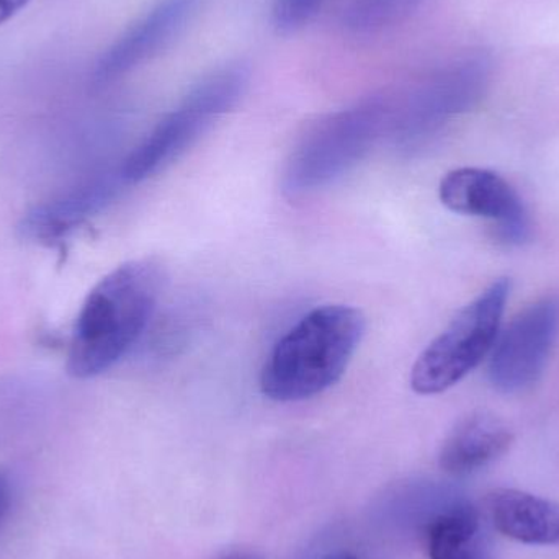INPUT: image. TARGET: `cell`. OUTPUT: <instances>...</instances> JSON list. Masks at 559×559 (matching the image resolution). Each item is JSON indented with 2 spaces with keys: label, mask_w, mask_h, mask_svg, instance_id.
<instances>
[{
  "label": "cell",
  "mask_w": 559,
  "mask_h": 559,
  "mask_svg": "<svg viewBox=\"0 0 559 559\" xmlns=\"http://www.w3.org/2000/svg\"><path fill=\"white\" fill-rule=\"evenodd\" d=\"M218 559H264V558H262L261 555L255 554V551L235 550V551H229V554L223 555V557H219Z\"/></svg>",
  "instance_id": "ac0fdd59"
},
{
  "label": "cell",
  "mask_w": 559,
  "mask_h": 559,
  "mask_svg": "<svg viewBox=\"0 0 559 559\" xmlns=\"http://www.w3.org/2000/svg\"><path fill=\"white\" fill-rule=\"evenodd\" d=\"M10 504H12V488H10L9 478L0 473V525L9 514Z\"/></svg>",
  "instance_id": "2e32d148"
},
{
  "label": "cell",
  "mask_w": 559,
  "mask_h": 559,
  "mask_svg": "<svg viewBox=\"0 0 559 559\" xmlns=\"http://www.w3.org/2000/svg\"><path fill=\"white\" fill-rule=\"evenodd\" d=\"M114 182L95 180L78 187L58 199L36 205L23 216L20 233L23 238L51 245L66 238L72 229L85 222L88 216L100 212L115 197Z\"/></svg>",
  "instance_id": "30bf717a"
},
{
  "label": "cell",
  "mask_w": 559,
  "mask_h": 559,
  "mask_svg": "<svg viewBox=\"0 0 559 559\" xmlns=\"http://www.w3.org/2000/svg\"><path fill=\"white\" fill-rule=\"evenodd\" d=\"M29 0H0V25L9 22Z\"/></svg>",
  "instance_id": "e0dca14e"
},
{
  "label": "cell",
  "mask_w": 559,
  "mask_h": 559,
  "mask_svg": "<svg viewBox=\"0 0 559 559\" xmlns=\"http://www.w3.org/2000/svg\"><path fill=\"white\" fill-rule=\"evenodd\" d=\"M488 71V59L481 55L460 56L437 66L401 104L393 102L390 134L404 147L426 140L478 97Z\"/></svg>",
  "instance_id": "8992f818"
},
{
  "label": "cell",
  "mask_w": 559,
  "mask_h": 559,
  "mask_svg": "<svg viewBox=\"0 0 559 559\" xmlns=\"http://www.w3.org/2000/svg\"><path fill=\"white\" fill-rule=\"evenodd\" d=\"M439 199L450 212L496 223L499 238L521 245L528 236V215L511 183L488 169L460 167L440 180Z\"/></svg>",
  "instance_id": "ba28073f"
},
{
  "label": "cell",
  "mask_w": 559,
  "mask_h": 559,
  "mask_svg": "<svg viewBox=\"0 0 559 559\" xmlns=\"http://www.w3.org/2000/svg\"><path fill=\"white\" fill-rule=\"evenodd\" d=\"M511 288V278L495 280L424 348L411 371L417 394L445 393L491 354Z\"/></svg>",
  "instance_id": "5b68a950"
},
{
  "label": "cell",
  "mask_w": 559,
  "mask_h": 559,
  "mask_svg": "<svg viewBox=\"0 0 559 559\" xmlns=\"http://www.w3.org/2000/svg\"><path fill=\"white\" fill-rule=\"evenodd\" d=\"M322 559H357L352 554H347V551H337V554L328 555V557Z\"/></svg>",
  "instance_id": "d6986e66"
},
{
  "label": "cell",
  "mask_w": 559,
  "mask_h": 559,
  "mask_svg": "<svg viewBox=\"0 0 559 559\" xmlns=\"http://www.w3.org/2000/svg\"><path fill=\"white\" fill-rule=\"evenodd\" d=\"M200 0H159L107 49L95 66L92 81L108 85L140 68L169 46L199 10Z\"/></svg>",
  "instance_id": "9c48e42d"
},
{
  "label": "cell",
  "mask_w": 559,
  "mask_h": 559,
  "mask_svg": "<svg viewBox=\"0 0 559 559\" xmlns=\"http://www.w3.org/2000/svg\"><path fill=\"white\" fill-rule=\"evenodd\" d=\"M164 282L163 265L153 259L127 262L105 275L91 289L75 319L69 374L87 380L115 367L146 331Z\"/></svg>",
  "instance_id": "6da1fadb"
},
{
  "label": "cell",
  "mask_w": 559,
  "mask_h": 559,
  "mask_svg": "<svg viewBox=\"0 0 559 559\" xmlns=\"http://www.w3.org/2000/svg\"><path fill=\"white\" fill-rule=\"evenodd\" d=\"M365 329V316L354 306L324 305L306 312L265 360L262 393L277 403H298L324 393L344 377Z\"/></svg>",
  "instance_id": "7a4b0ae2"
},
{
  "label": "cell",
  "mask_w": 559,
  "mask_h": 559,
  "mask_svg": "<svg viewBox=\"0 0 559 559\" xmlns=\"http://www.w3.org/2000/svg\"><path fill=\"white\" fill-rule=\"evenodd\" d=\"M498 532L527 545L559 547V504L518 489H498L488 499Z\"/></svg>",
  "instance_id": "7c38bea8"
},
{
  "label": "cell",
  "mask_w": 559,
  "mask_h": 559,
  "mask_svg": "<svg viewBox=\"0 0 559 559\" xmlns=\"http://www.w3.org/2000/svg\"><path fill=\"white\" fill-rule=\"evenodd\" d=\"M249 84V69L229 62L200 79L121 164L120 179L140 183L182 156L216 120L228 114Z\"/></svg>",
  "instance_id": "277c9868"
},
{
  "label": "cell",
  "mask_w": 559,
  "mask_h": 559,
  "mask_svg": "<svg viewBox=\"0 0 559 559\" xmlns=\"http://www.w3.org/2000/svg\"><path fill=\"white\" fill-rule=\"evenodd\" d=\"M559 338V293L542 296L499 331L489 354V383L506 394L534 386Z\"/></svg>",
  "instance_id": "52a82bcc"
},
{
  "label": "cell",
  "mask_w": 559,
  "mask_h": 559,
  "mask_svg": "<svg viewBox=\"0 0 559 559\" xmlns=\"http://www.w3.org/2000/svg\"><path fill=\"white\" fill-rule=\"evenodd\" d=\"M430 559H488L481 521L472 506H455L437 515L427 534Z\"/></svg>",
  "instance_id": "4fadbf2b"
},
{
  "label": "cell",
  "mask_w": 559,
  "mask_h": 559,
  "mask_svg": "<svg viewBox=\"0 0 559 559\" xmlns=\"http://www.w3.org/2000/svg\"><path fill=\"white\" fill-rule=\"evenodd\" d=\"M393 100L371 95L319 118L289 154L283 190L299 197L316 192L357 166L390 133Z\"/></svg>",
  "instance_id": "3957f363"
},
{
  "label": "cell",
  "mask_w": 559,
  "mask_h": 559,
  "mask_svg": "<svg viewBox=\"0 0 559 559\" xmlns=\"http://www.w3.org/2000/svg\"><path fill=\"white\" fill-rule=\"evenodd\" d=\"M426 0H350L342 10L341 28L352 36L380 35L419 12Z\"/></svg>",
  "instance_id": "5bb4252c"
},
{
  "label": "cell",
  "mask_w": 559,
  "mask_h": 559,
  "mask_svg": "<svg viewBox=\"0 0 559 559\" xmlns=\"http://www.w3.org/2000/svg\"><path fill=\"white\" fill-rule=\"evenodd\" d=\"M328 2L329 0H274L272 22L278 32H298L311 23Z\"/></svg>",
  "instance_id": "9a60e30c"
},
{
  "label": "cell",
  "mask_w": 559,
  "mask_h": 559,
  "mask_svg": "<svg viewBox=\"0 0 559 559\" xmlns=\"http://www.w3.org/2000/svg\"><path fill=\"white\" fill-rule=\"evenodd\" d=\"M514 442L511 429L491 414L475 413L453 427L440 450V468L462 476L501 459Z\"/></svg>",
  "instance_id": "8fae6325"
}]
</instances>
